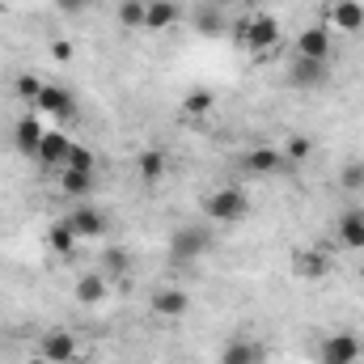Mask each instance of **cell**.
Here are the masks:
<instances>
[{"mask_svg": "<svg viewBox=\"0 0 364 364\" xmlns=\"http://www.w3.org/2000/svg\"><path fill=\"white\" fill-rule=\"evenodd\" d=\"M360 255H364V250H360Z\"/></svg>", "mask_w": 364, "mask_h": 364, "instance_id": "e575fe53", "label": "cell"}, {"mask_svg": "<svg viewBox=\"0 0 364 364\" xmlns=\"http://www.w3.org/2000/svg\"><path fill=\"white\" fill-rule=\"evenodd\" d=\"M30 364H47V360H43V356H34V360H30Z\"/></svg>", "mask_w": 364, "mask_h": 364, "instance_id": "836d02e7", "label": "cell"}, {"mask_svg": "<svg viewBox=\"0 0 364 364\" xmlns=\"http://www.w3.org/2000/svg\"><path fill=\"white\" fill-rule=\"evenodd\" d=\"M203 216L212 225H242L250 220V195L237 186H216L212 195H203Z\"/></svg>", "mask_w": 364, "mask_h": 364, "instance_id": "7a4b0ae2", "label": "cell"}, {"mask_svg": "<svg viewBox=\"0 0 364 364\" xmlns=\"http://www.w3.org/2000/svg\"><path fill=\"white\" fill-rule=\"evenodd\" d=\"M93 4H97V0H55V9H60V13H68V17H81V13H90Z\"/></svg>", "mask_w": 364, "mask_h": 364, "instance_id": "4dcf8cb0", "label": "cell"}, {"mask_svg": "<svg viewBox=\"0 0 364 364\" xmlns=\"http://www.w3.org/2000/svg\"><path fill=\"white\" fill-rule=\"evenodd\" d=\"M51 55H55L60 64H68V60H73V43H64V38H60V43H51Z\"/></svg>", "mask_w": 364, "mask_h": 364, "instance_id": "1f68e13d", "label": "cell"}, {"mask_svg": "<svg viewBox=\"0 0 364 364\" xmlns=\"http://www.w3.org/2000/svg\"><path fill=\"white\" fill-rule=\"evenodd\" d=\"M64 166H68V170H90V174H93V153L85 149V144H73Z\"/></svg>", "mask_w": 364, "mask_h": 364, "instance_id": "f1b7e54d", "label": "cell"}, {"mask_svg": "<svg viewBox=\"0 0 364 364\" xmlns=\"http://www.w3.org/2000/svg\"><path fill=\"white\" fill-rule=\"evenodd\" d=\"M106 292H110V279L102 272H93V275H81V279H77V292H73V296H77V305H102Z\"/></svg>", "mask_w": 364, "mask_h": 364, "instance_id": "d6986e66", "label": "cell"}, {"mask_svg": "<svg viewBox=\"0 0 364 364\" xmlns=\"http://www.w3.org/2000/svg\"><path fill=\"white\" fill-rule=\"evenodd\" d=\"M182 17L178 0H149V13H144V30H170Z\"/></svg>", "mask_w": 364, "mask_h": 364, "instance_id": "e0dca14e", "label": "cell"}, {"mask_svg": "<svg viewBox=\"0 0 364 364\" xmlns=\"http://www.w3.org/2000/svg\"><path fill=\"white\" fill-rule=\"evenodd\" d=\"M360 360V339L356 335H326L318 343V364H356Z\"/></svg>", "mask_w": 364, "mask_h": 364, "instance_id": "30bf717a", "label": "cell"}, {"mask_svg": "<svg viewBox=\"0 0 364 364\" xmlns=\"http://www.w3.org/2000/svg\"><path fill=\"white\" fill-rule=\"evenodd\" d=\"M339 186H348V191H364V161H343V170H339Z\"/></svg>", "mask_w": 364, "mask_h": 364, "instance_id": "83f0119b", "label": "cell"}, {"mask_svg": "<svg viewBox=\"0 0 364 364\" xmlns=\"http://www.w3.org/2000/svg\"><path fill=\"white\" fill-rule=\"evenodd\" d=\"M43 136H47L43 119H38V114H21V119H17V127H13V149H17V153H26V157H34V153H38V144H43Z\"/></svg>", "mask_w": 364, "mask_h": 364, "instance_id": "7c38bea8", "label": "cell"}, {"mask_svg": "<svg viewBox=\"0 0 364 364\" xmlns=\"http://www.w3.org/2000/svg\"><path fill=\"white\" fill-rule=\"evenodd\" d=\"M292 51H296L301 60H331V34H326V26L301 30L296 43H292Z\"/></svg>", "mask_w": 364, "mask_h": 364, "instance_id": "8fae6325", "label": "cell"}, {"mask_svg": "<svg viewBox=\"0 0 364 364\" xmlns=\"http://www.w3.org/2000/svg\"><path fill=\"white\" fill-rule=\"evenodd\" d=\"M195 34H203V38H225L229 34V17H225V9L216 4H208V9H195Z\"/></svg>", "mask_w": 364, "mask_h": 364, "instance_id": "2e32d148", "label": "cell"}, {"mask_svg": "<svg viewBox=\"0 0 364 364\" xmlns=\"http://www.w3.org/2000/svg\"><path fill=\"white\" fill-rule=\"evenodd\" d=\"M288 85L301 93H314V90H326L331 85V60H292L288 68Z\"/></svg>", "mask_w": 364, "mask_h": 364, "instance_id": "277c9868", "label": "cell"}, {"mask_svg": "<svg viewBox=\"0 0 364 364\" xmlns=\"http://www.w3.org/2000/svg\"><path fill=\"white\" fill-rule=\"evenodd\" d=\"M216 4H220V9H242V13H250L259 0H216Z\"/></svg>", "mask_w": 364, "mask_h": 364, "instance_id": "d6a6232c", "label": "cell"}, {"mask_svg": "<svg viewBox=\"0 0 364 364\" xmlns=\"http://www.w3.org/2000/svg\"><path fill=\"white\" fill-rule=\"evenodd\" d=\"M136 170H140V178L149 182V186H157V182L166 178V170H170V161H166V153H161V149H149V153H140V161H136Z\"/></svg>", "mask_w": 364, "mask_h": 364, "instance_id": "603a6c76", "label": "cell"}, {"mask_svg": "<svg viewBox=\"0 0 364 364\" xmlns=\"http://www.w3.org/2000/svg\"><path fill=\"white\" fill-rule=\"evenodd\" d=\"M284 166H288V161H284V149H275V144H255V149L242 153V170L255 174V178H272Z\"/></svg>", "mask_w": 364, "mask_h": 364, "instance_id": "52a82bcc", "label": "cell"}, {"mask_svg": "<svg viewBox=\"0 0 364 364\" xmlns=\"http://www.w3.org/2000/svg\"><path fill=\"white\" fill-rule=\"evenodd\" d=\"M326 26L348 30V34L364 30V4L360 0H335V4H326Z\"/></svg>", "mask_w": 364, "mask_h": 364, "instance_id": "4fadbf2b", "label": "cell"}, {"mask_svg": "<svg viewBox=\"0 0 364 364\" xmlns=\"http://www.w3.org/2000/svg\"><path fill=\"white\" fill-rule=\"evenodd\" d=\"M220 364H263V348L255 339H233V343H225Z\"/></svg>", "mask_w": 364, "mask_h": 364, "instance_id": "ffe728a7", "label": "cell"}, {"mask_svg": "<svg viewBox=\"0 0 364 364\" xmlns=\"http://www.w3.org/2000/svg\"><path fill=\"white\" fill-rule=\"evenodd\" d=\"M279 149H284V161H288V166H292V161H309V157H314V140H309V136H288Z\"/></svg>", "mask_w": 364, "mask_h": 364, "instance_id": "4316f807", "label": "cell"}, {"mask_svg": "<svg viewBox=\"0 0 364 364\" xmlns=\"http://www.w3.org/2000/svg\"><path fill=\"white\" fill-rule=\"evenodd\" d=\"M149 309H153L157 318H166V322H178V318H186V309H191V296H186L182 288L161 284V288H153V296H149Z\"/></svg>", "mask_w": 364, "mask_h": 364, "instance_id": "9c48e42d", "label": "cell"}, {"mask_svg": "<svg viewBox=\"0 0 364 364\" xmlns=\"http://www.w3.org/2000/svg\"><path fill=\"white\" fill-rule=\"evenodd\" d=\"M60 191L68 195V199H85L93 191V174L90 170H68L64 166V174H60Z\"/></svg>", "mask_w": 364, "mask_h": 364, "instance_id": "cb8c5ba5", "label": "cell"}, {"mask_svg": "<svg viewBox=\"0 0 364 364\" xmlns=\"http://www.w3.org/2000/svg\"><path fill=\"white\" fill-rule=\"evenodd\" d=\"M47 250H55L60 259H68V255H77V250H81V237H77L64 220H55V225L47 229Z\"/></svg>", "mask_w": 364, "mask_h": 364, "instance_id": "44dd1931", "label": "cell"}, {"mask_svg": "<svg viewBox=\"0 0 364 364\" xmlns=\"http://www.w3.org/2000/svg\"><path fill=\"white\" fill-rule=\"evenodd\" d=\"M127 272H132V255H127L123 246L102 250V275H106V279H127Z\"/></svg>", "mask_w": 364, "mask_h": 364, "instance_id": "d4e9b609", "label": "cell"}, {"mask_svg": "<svg viewBox=\"0 0 364 364\" xmlns=\"http://www.w3.org/2000/svg\"><path fill=\"white\" fill-rule=\"evenodd\" d=\"M60 220H64L81 242H97V237L106 233V216H102L93 203H77V208H73L68 216H60Z\"/></svg>", "mask_w": 364, "mask_h": 364, "instance_id": "ba28073f", "label": "cell"}, {"mask_svg": "<svg viewBox=\"0 0 364 364\" xmlns=\"http://www.w3.org/2000/svg\"><path fill=\"white\" fill-rule=\"evenodd\" d=\"M30 106L38 114H47V119H60V123H73L77 119V97L68 90H60V85H47V81H43V90H38V97Z\"/></svg>", "mask_w": 364, "mask_h": 364, "instance_id": "5b68a950", "label": "cell"}, {"mask_svg": "<svg viewBox=\"0 0 364 364\" xmlns=\"http://www.w3.org/2000/svg\"><path fill=\"white\" fill-rule=\"evenodd\" d=\"M38 356L47 364H73L81 356V343H77L73 331H47V335L38 339Z\"/></svg>", "mask_w": 364, "mask_h": 364, "instance_id": "8992f818", "label": "cell"}, {"mask_svg": "<svg viewBox=\"0 0 364 364\" xmlns=\"http://www.w3.org/2000/svg\"><path fill=\"white\" fill-rule=\"evenodd\" d=\"M292 272L301 275V279H322V275L331 272V259H326V250L301 246V250H292Z\"/></svg>", "mask_w": 364, "mask_h": 364, "instance_id": "5bb4252c", "label": "cell"}, {"mask_svg": "<svg viewBox=\"0 0 364 364\" xmlns=\"http://www.w3.org/2000/svg\"><path fill=\"white\" fill-rule=\"evenodd\" d=\"M68 149H73V140H68L64 132L47 127V136H43V144H38V153H34V157H38L43 166H51V170H55V166L64 170V161H68Z\"/></svg>", "mask_w": 364, "mask_h": 364, "instance_id": "9a60e30c", "label": "cell"}, {"mask_svg": "<svg viewBox=\"0 0 364 364\" xmlns=\"http://www.w3.org/2000/svg\"><path fill=\"white\" fill-rule=\"evenodd\" d=\"M212 246H216V237H212L208 225H182V229H174V237H170V255L178 263H195V259L212 255Z\"/></svg>", "mask_w": 364, "mask_h": 364, "instance_id": "3957f363", "label": "cell"}, {"mask_svg": "<svg viewBox=\"0 0 364 364\" xmlns=\"http://www.w3.org/2000/svg\"><path fill=\"white\" fill-rule=\"evenodd\" d=\"M144 13H149V0H119V9H114L119 26H127V30H144Z\"/></svg>", "mask_w": 364, "mask_h": 364, "instance_id": "484cf974", "label": "cell"}, {"mask_svg": "<svg viewBox=\"0 0 364 364\" xmlns=\"http://www.w3.org/2000/svg\"><path fill=\"white\" fill-rule=\"evenodd\" d=\"M335 237H339L343 250H364V212H343Z\"/></svg>", "mask_w": 364, "mask_h": 364, "instance_id": "ac0fdd59", "label": "cell"}, {"mask_svg": "<svg viewBox=\"0 0 364 364\" xmlns=\"http://www.w3.org/2000/svg\"><path fill=\"white\" fill-rule=\"evenodd\" d=\"M229 38L242 47V51H255V55H272L275 47H279V21H275L272 13H259V9H250V13H237V21L229 26Z\"/></svg>", "mask_w": 364, "mask_h": 364, "instance_id": "6da1fadb", "label": "cell"}, {"mask_svg": "<svg viewBox=\"0 0 364 364\" xmlns=\"http://www.w3.org/2000/svg\"><path fill=\"white\" fill-rule=\"evenodd\" d=\"M216 110V93H208V90H195V93H186L182 97V119H191V123H199V119H208Z\"/></svg>", "mask_w": 364, "mask_h": 364, "instance_id": "7402d4cb", "label": "cell"}, {"mask_svg": "<svg viewBox=\"0 0 364 364\" xmlns=\"http://www.w3.org/2000/svg\"><path fill=\"white\" fill-rule=\"evenodd\" d=\"M38 90H43V81H38L34 73H21V77H17V93H21L26 102H34V97H38Z\"/></svg>", "mask_w": 364, "mask_h": 364, "instance_id": "f546056e", "label": "cell"}]
</instances>
